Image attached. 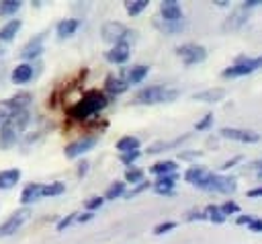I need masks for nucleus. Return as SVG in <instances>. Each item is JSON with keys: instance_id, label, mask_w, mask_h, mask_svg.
<instances>
[{"instance_id": "nucleus-45", "label": "nucleus", "mask_w": 262, "mask_h": 244, "mask_svg": "<svg viewBox=\"0 0 262 244\" xmlns=\"http://www.w3.org/2000/svg\"><path fill=\"white\" fill-rule=\"evenodd\" d=\"M88 166H90V162H86V160H82V162L78 164V170H76V172H78V176H84V174L88 172Z\"/></svg>"}, {"instance_id": "nucleus-7", "label": "nucleus", "mask_w": 262, "mask_h": 244, "mask_svg": "<svg viewBox=\"0 0 262 244\" xmlns=\"http://www.w3.org/2000/svg\"><path fill=\"white\" fill-rule=\"evenodd\" d=\"M176 55L186 64V66H192V64H199L207 57V49L199 43H182L176 47Z\"/></svg>"}, {"instance_id": "nucleus-15", "label": "nucleus", "mask_w": 262, "mask_h": 244, "mask_svg": "<svg viewBox=\"0 0 262 244\" xmlns=\"http://www.w3.org/2000/svg\"><path fill=\"white\" fill-rule=\"evenodd\" d=\"M43 187L41 182H29L23 191H20V203L23 205H29V203H35L39 199H43Z\"/></svg>"}, {"instance_id": "nucleus-26", "label": "nucleus", "mask_w": 262, "mask_h": 244, "mask_svg": "<svg viewBox=\"0 0 262 244\" xmlns=\"http://www.w3.org/2000/svg\"><path fill=\"white\" fill-rule=\"evenodd\" d=\"M207 172H209V170H207L205 166H201V164H192V166H188V168H186V172H184V180H186V182H190V185L194 187V185H196V182H199Z\"/></svg>"}, {"instance_id": "nucleus-34", "label": "nucleus", "mask_w": 262, "mask_h": 244, "mask_svg": "<svg viewBox=\"0 0 262 244\" xmlns=\"http://www.w3.org/2000/svg\"><path fill=\"white\" fill-rule=\"evenodd\" d=\"M63 191H66V185L59 182V180H53V182H49V185L43 187V197H57Z\"/></svg>"}, {"instance_id": "nucleus-47", "label": "nucleus", "mask_w": 262, "mask_h": 244, "mask_svg": "<svg viewBox=\"0 0 262 244\" xmlns=\"http://www.w3.org/2000/svg\"><path fill=\"white\" fill-rule=\"evenodd\" d=\"M248 197H250V199L262 197V185H260V187H254V189H250V191H248Z\"/></svg>"}, {"instance_id": "nucleus-35", "label": "nucleus", "mask_w": 262, "mask_h": 244, "mask_svg": "<svg viewBox=\"0 0 262 244\" xmlns=\"http://www.w3.org/2000/svg\"><path fill=\"white\" fill-rule=\"evenodd\" d=\"M147 189H151V182H149V180H147V182L143 180V182H139V185H135V187H133L131 191H127V193H125L123 197H125V199H133V197H137V195H141V193H143V191H147Z\"/></svg>"}, {"instance_id": "nucleus-21", "label": "nucleus", "mask_w": 262, "mask_h": 244, "mask_svg": "<svg viewBox=\"0 0 262 244\" xmlns=\"http://www.w3.org/2000/svg\"><path fill=\"white\" fill-rule=\"evenodd\" d=\"M33 66L31 64H18L14 70H12V74H10V80L14 82V84H25V82H29L31 78H33Z\"/></svg>"}, {"instance_id": "nucleus-24", "label": "nucleus", "mask_w": 262, "mask_h": 244, "mask_svg": "<svg viewBox=\"0 0 262 244\" xmlns=\"http://www.w3.org/2000/svg\"><path fill=\"white\" fill-rule=\"evenodd\" d=\"M18 180H20V170L18 168L0 170V189H12Z\"/></svg>"}, {"instance_id": "nucleus-3", "label": "nucleus", "mask_w": 262, "mask_h": 244, "mask_svg": "<svg viewBox=\"0 0 262 244\" xmlns=\"http://www.w3.org/2000/svg\"><path fill=\"white\" fill-rule=\"evenodd\" d=\"M176 96H178L176 88H170L166 84H151V86L141 88L135 94L133 103L135 105H158V103H172Z\"/></svg>"}, {"instance_id": "nucleus-49", "label": "nucleus", "mask_w": 262, "mask_h": 244, "mask_svg": "<svg viewBox=\"0 0 262 244\" xmlns=\"http://www.w3.org/2000/svg\"><path fill=\"white\" fill-rule=\"evenodd\" d=\"M239 160H242V158H239V156H235V158H231V160L223 162V164H221V170H227V168H231V166H233L235 162H239Z\"/></svg>"}, {"instance_id": "nucleus-46", "label": "nucleus", "mask_w": 262, "mask_h": 244, "mask_svg": "<svg viewBox=\"0 0 262 244\" xmlns=\"http://www.w3.org/2000/svg\"><path fill=\"white\" fill-rule=\"evenodd\" d=\"M92 217H94V213H92V211H84V213H78V219H76V221L84 223V221H90Z\"/></svg>"}, {"instance_id": "nucleus-37", "label": "nucleus", "mask_w": 262, "mask_h": 244, "mask_svg": "<svg viewBox=\"0 0 262 244\" xmlns=\"http://www.w3.org/2000/svg\"><path fill=\"white\" fill-rule=\"evenodd\" d=\"M102 203H104V197H88L86 201H84V207H86V211H94V209H98V207H102Z\"/></svg>"}, {"instance_id": "nucleus-20", "label": "nucleus", "mask_w": 262, "mask_h": 244, "mask_svg": "<svg viewBox=\"0 0 262 244\" xmlns=\"http://www.w3.org/2000/svg\"><path fill=\"white\" fill-rule=\"evenodd\" d=\"M78 27H80V21L78 18H63V21L57 23L55 33H57L59 39H66V37H72L78 31Z\"/></svg>"}, {"instance_id": "nucleus-23", "label": "nucleus", "mask_w": 262, "mask_h": 244, "mask_svg": "<svg viewBox=\"0 0 262 244\" xmlns=\"http://www.w3.org/2000/svg\"><path fill=\"white\" fill-rule=\"evenodd\" d=\"M20 27H23V21H20V18H12V21H8L6 25H2V27H0V41H2V43L12 41L14 35L20 31Z\"/></svg>"}, {"instance_id": "nucleus-27", "label": "nucleus", "mask_w": 262, "mask_h": 244, "mask_svg": "<svg viewBox=\"0 0 262 244\" xmlns=\"http://www.w3.org/2000/svg\"><path fill=\"white\" fill-rule=\"evenodd\" d=\"M147 72H149V66H143V64H139V66H133L129 72H127V84H139L145 76H147Z\"/></svg>"}, {"instance_id": "nucleus-39", "label": "nucleus", "mask_w": 262, "mask_h": 244, "mask_svg": "<svg viewBox=\"0 0 262 244\" xmlns=\"http://www.w3.org/2000/svg\"><path fill=\"white\" fill-rule=\"evenodd\" d=\"M76 219H78V213H70V215L61 217V219L57 221V226H55V228H57V232H63V230H66L68 226H72Z\"/></svg>"}, {"instance_id": "nucleus-44", "label": "nucleus", "mask_w": 262, "mask_h": 244, "mask_svg": "<svg viewBox=\"0 0 262 244\" xmlns=\"http://www.w3.org/2000/svg\"><path fill=\"white\" fill-rule=\"evenodd\" d=\"M254 217H256V215H250V213H246V215H239V217L235 219V223H237V226H250V223L254 221Z\"/></svg>"}, {"instance_id": "nucleus-32", "label": "nucleus", "mask_w": 262, "mask_h": 244, "mask_svg": "<svg viewBox=\"0 0 262 244\" xmlns=\"http://www.w3.org/2000/svg\"><path fill=\"white\" fill-rule=\"evenodd\" d=\"M205 217H207L209 221H213V223H223V221H225V215L221 213L219 205H207V207H205Z\"/></svg>"}, {"instance_id": "nucleus-18", "label": "nucleus", "mask_w": 262, "mask_h": 244, "mask_svg": "<svg viewBox=\"0 0 262 244\" xmlns=\"http://www.w3.org/2000/svg\"><path fill=\"white\" fill-rule=\"evenodd\" d=\"M127 88H129V84H127L125 78H119V76H106V80H104V90H106L108 94H113V96L123 94Z\"/></svg>"}, {"instance_id": "nucleus-51", "label": "nucleus", "mask_w": 262, "mask_h": 244, "mask_svg": "<svg viewBox=\"0 0 262 244\" xmlns=\"http://www.w3.org/2000/svg\"><path fill=\"white\" fill-rule=\"evenodd\" d=\"M2 53H4V47H2V45H0V55H2Z\"/></svg>"}, {"instance_id": "nucleus-36", "label": "nucleus", "mask_w": 262, "mask_h": 244, "mask_svg": "<svg viewBox=\"0 0 262 244\" xmlns=\"http://www.w3.org/2000/svg\"><path fill=\"white\" fill-rule=\"evenodd\" d=\"M219 209H221V213L227 217V215H233V213H237V211H239V205H237L235 201L227 199L225 203H221V205H219Z\"/></svg>"}, {"instance_id": "nucleus-14", "label": "nucleus", "mask_w": 262, "mask_h": 244, "mask_svg": "<svg viewBox=\"0 0 262 244\" xmlns=\"http://www.w3.org/2000/svg\"><path fill=\"white\" fill-rule=\"evenodd\" d=\"M33 100V96L29 92H16L14 96L6 98L0 103V107L6 111V113H12V111H20V109H29V103Z\"/></svg>"}, {"instance_id": "nucleus-31", "label": "nucleus", "mask_w": 262, "mask_h": 244, "mask_svg": "<svg viewBox=\"0 0 262 244\" xmlns=\"http://www.w3.org/2000/svg\"><path fill=\"white\" fill-rule=\"evenodd\" d=\"M143 176H145V172H143L141 168L131 166V168H127V170H125V182H131L133 187H135V185H139V182H143Z\"/></svg>"}, {"instance_id": "nucleus-2", "label": "nucleus", "mask_w": 262, "mask_h": 244, "mask_svg": "<svg viewBox=\"0 0 262 244\" xmlns=\"http://www.w3.org/2000/svg\"><path fill=\"white\" fill-rule=\"evenodd\" d=\"M106 105H108V96L102 90H88V92L82 94V98L76 105H72L68 109V115L74 121H86L92 115H96L102 109H106Z\"/></svg>"}, {"instance_id": "nucleus-22", "label": "nucleus", "mask_w": 262, "mask_h": 244, "mask_svg": "<svg viewBox=\"0 0 262 244\" xmlns=\"http://www.w3.org/2000/svg\"><path fill=\"white\" fill-rule=\"evenodd\" d=\"M223 96H225V88L215 86V88H207L203 92H196L192 98L201 100V103H219V100H223Z\"/></svg>"}, {"instance_id": "nucleus-43", "label": "nucleus", "mask_w": 262, "mask_h": 244, "mask_svg": "<svg viewBox=\"0 0 262 244\" xmlns=\"http://www.w3.org/2000/svg\"><path fill=\"white\" fill-rule=\"evenodd\" d=\"M248 230L254 234H262V217H254V221L248 226Z\"/></svg>"}, {"instance_id": "nucleus-29", "label": "nucleus", "mask_w": 262, "mask_h": 244, "mask_svg": "<svg viewBox=\"0 0 262 244\" xmlns=\"http://www.w3.org/2000/svg\"><path fill=\"white\" fill-rule=\"evenodd\" d=\"M125 180H115L108 189H106V193H104V201H113V199H119V197H123L125 193H127V189H125Z\"/></svg>"}, {"instance_id": "nucleus-17", "label": "nucleus", "mask_w": 262, "mask_h": 244, "mask_svg": "<svg viewBox=\"0 0 262 244\" xmlns=\"http://www.w3.org/2000/svg\"><path fill=\"white\" fill-rule=\"evenodd\" d=\"M154 25H156V29H158L160 33H164V35H178V33H182V31L186 29V21H180V23H166V21H162L160 16L154 21Z\"/></svg>"}, {"instance_id": "nucleus-5", "label": "nucleus", "mask_w": 262, "mask_h": 244, "mask_svg": "<svg viewBox=\"0 0 262 244\" xmlns=\"http://www.w3.org/2000/svg\"><path fill=\"white\" fill-rule=\"evenodd\" d=\"M258 68H262V55L260 57H254V59H248V57H237V62L229 68H225L221 72L223 78H239V76H248L252 72H256Z\"/></svg>"}, {"instance_id": "nucleus-4", "label": "nucleus", "mask_w": 262, "mask_h": 244, "mask_svg": "<svg viewBox=\"0 0 262 244\" xmlns=\"http://www.w3.org/2000/svg\"><path fill=\"white\" fill-rule=\"evenodd\" d=\"M194 187L203 189V191H211V193L231 195L237 189V180L233 176H223V174H217V172H207Z\"/></svg>"}, {"instance_id": "nucleus-41", "label": "nucleus", "mask_w": 262, "mask_h": 244, "mask_svg": "<svg viewBox=\"0 0 262 244\" xmlns=\"http://www.w3.org/2000/svg\"><path fill=\"white\" fill-rule=\"evenodd\" d=\"M211 123H213V113H207L199 123H196V129L199 131H203V129H209L211 127Z\"/></svg>"}, {"instance_id": "nucleus-8", "label": "nucleus", "mask_w": 262, "mask_h": 244, "mask_svg": "<svg viewBox=\"0 0 262 244\" xmlns=\"http://www.w3.org/2000/svg\"><path fill=\"white\" fill-rule=\"evenodd\" d=\"M219 135L225 139H233V141H242V144H258L262 139V135L254 129H239V127H221Z\"/></svg>"}, {"instance_id": "nucleus-42", "label": "nucleus", "mask_w": 262, "mask_h": 244, "mask_svg": "<svg viewBox=\"0 0 262 244\" xmlns=\"http://www.w3.org/2000/svg\"><path fill=\"white\" fill-rule=\"evenodd\" d=\"M186 219H188V221H194V219H207V217H205V211H199V209H190V211L186 213Z\"/></svg>"}, {"instance_id": "nucleus-12", "label": "nucleus", "mask_w": 262, "mask_h": 244, "mask_svg": "<svg viewBox=\"0 0 262 244\" xmlns=\"http://www.w3.org/2000/svg\"><path fill=\"white\" fill-rule=\"evenodd\" d=\"M43 33H39V35H35L33 39H29L25 45H23V49H20V57L23 59H37L41 53H43Z\"/></svg>"}, {"instance_id": "nucleus-33", "label": "nucleus", "mask_w": 262, "mask_h": 244, "mask_svg": "<svg viewBox=\"0 0 262 244\" xmlns=\"http://www.w3.org/2000/svg\"><path fill=\"white\" fill-rule=\"evenodd\" d=\"M20 6H23V2H18V0H4V2H0V16L16 14V10Z\"/></svg>"}, {"instance_id": "nucleus-30", "label": "nucleus", "mask_w": 262, "mask_h": 244, "mask_svg": "<svg viewBox=\"0 0 262 244\" xmlns=\"http://www.w3.org/2000/svg\"><path fill=\"white\" fill-rule=\"evenodd\" d=\"M147 0H127L125 2V10H127V14H131V16H137L139 12H143L145 8H147Z\"/></svg>"}, {"instance_id": "nucleus-13", "label": "nucleus", "mask_w": 262, "mask_h": 244, "mask_svg": "<svg viewBox=\"0 0 262 244\" xmlns=\"http://www.w3.org/2000/svg\"><path fill=\"white\" fill-rule=\"evenodd\" d=\"M129 55H131V45H129V41L117 43V45H113V47L104 53L106 62H111V64H125V62L129 59Z\"/></svg>"}, {"instance_id": "nucleus-19", "label": "nucleus", "mask_w": 262, "mask_h": 244, "mask_svg": "<svg viewBox=\"0 0 262 244\" xmlns=\"http://www.w3.org/2000/svg\"><path fill=\"white\" fill-rule=\"evenodd\" d=\"M246 21H248V10H246L244 6H242V8H235V10L229 14V18L223 23V29H225V31H227V29H229V31L239 29Z\"/></svg>"}, {"instance_id": "nucleus-1", "label": "nucleus", "mask_w": 262, "mask_h": 244, "mask_svg": "<svg viewBox=\"0 0 262 244\" xmlns=\"http://www.w3.org/2000/svg\"><path fill=\"white\" fill-rule=\"evenodd\" d=\"M31 121V113L29 109H20V111H12L4 117V121L0 123V148L8 150L16 144L18 135L25 131V127Z\"/></svg>"}, {"instance_id": "nucleus-11", "label": "nucleus", "mask_w": 262, "mask_h": 244, "mask_svg": "<svg viewBox=\"0 0 262 244\" xmlns=\"http://www.w3.org/2000/svg\"><path fill=\"white\" fill-rule=\"evenodd\" d=\"M160 18L166 21V23H180V21H184L182 6L176 0H164V2H160Z\"/></svg>"}, {"instance_id": "nucleus-40", "label": "nucleus", "mask_w": 262, "mask_h": 244, "mask_svg": "<svg viewBox=\"0 0 262 244\" xmlns=\"http://www.w3.org/2000/svg\"><path fill=\"white\" fill-rule=\"evenodd\" d=\"M176 228V221H162V223H158L156 228H154V234L156 236H162V234H166V232H170V230H174Z\"/></svg>"}, {"instance_id": "nucleus-28", "label": "nucleus", "mask_w": 262, "mask_h": 244, "mask_svg": "<svg viewBox=\"0 0 262 244\" xmlns=\"http://www.w3.org/2000/svg\"><path fill=\"white\" fill-rule=\"evenodd\" d=\"M139 139L135 137V135H125V137H121L119 141H117V150L121 152V154H125V152H135V150H139Z\"/></svg>"}, {"instance_id": "nucleus-38", "label": "nucleus", "mask_w": 262, "mask_h": 244, "mask_svg": "<svg viewBox=\"0 0 262 244\" xmlns=\"http://www.w3.org/2000/svg\"><path fill=\"white\" fill-rule=\"evenodd\" d=\"M139 156H141V152H139V150H135V152H125V154H121V156H119V160H121L123 164H127V166H133V162H135Z\"/></svg>"}, {"instance_id": "nucleus-16", "label": "nucleus", "mask_w": 262, "mask_h": 244, "mask_svg": "<svg viewBox=\"0 0 262 244\" xmlns=\"http://www.w3.org/2000/svg\"><path fill=\"white\" fill-rule=\"evenodd\" d=\"M174 185H176V174H166V176H158L156 182L151 185V189L158 195H172Z\"/></svg>"}, {"instance_id": "nucleus-6", "label": "nucleus", "mask_w": 262, "mask_h": 244, "mask_svg": "<svg viewBox=\"0 0 262 244\" xmlns=\"http://www.w3.org/2000/svg\"><path fill=\"white\" fill-rule=\"evenodd\" d=\"M100 35H102V39H104L106 43L117 45V43L127 41V37L133 35V33H131L123 23H119V21H106V23L102 25V29H100Z\"/></svg>"}, {"instance_id": "nucleus-25", "label": "nucleus", "mask_w": 262, "mask_h": 244, "mask_svg": "<svg viewBox=\"0 0 262 244\" xmlns=\"http://www.w3.org/2000/svg\"><path fill=\"white\" fill-rule=\"evenodd\" d=\"M176 162L174 160H162V162H156L149 170L156 174V176H166V174H176Z\"/></svg>"}, {"instance_id": "nucleus-50", "label": "nucleus", "mask_w": 262, "mask_h": 244, "mask_svg": "<svg viewBox=\"0 0 262 244\" xmlns=\"http://www.w3.org/2000/svg\"><path fill=\"white\" fill-rule=\"evenodd\" d=\"M6 115H8V113H6V111H4V109H2V107H0V123H2V121H4V117H6Z\"/></svg>"}, {"instance_id": "nucleus-48", "label": "nucleus", "mask_w": 262, "mask_h": 244, "mask_svg": "<svg viewBox=\"0 0 262 244\" xmlns=\"http://www.w3.org/2000/svg\"><path fill=\"white\" fill-rule=\"evenodd\" d=\"M196 156H201V152H182L180 154V160H192Z\"/></svg>"}, {"instance_id": "nucleus-9", "label": "nucleus", "mask_w": 262, "mask_h": 244, "mask_svg": "<svg viewBox=\"0 0 262 244\" xmlns=\"http://www.w3.org/2000/svg\"><path fill=\"white\" fill-rule=\"evenodd\" d=\"M96 141H98V135H82V137L70 141L63 148V154H66V158H78V156L90 152L96 146Z\"/></svg>"}, {"instance_id": "nucleus-10", "label": "nucleus", "mask_w": 262, "mask_h": 244, "mask_svg": "<svg viewBox=\"0 0 262 244\" xmlns=\"http://www.w3.org/2000/svg\"><path fill=\"white\" fill-rule=\"evenodd\" d=\"M29 217H31V209L29 207H23V209L14 211L4 223H0V236H12Z\"/></svg>"}]
</instances>
